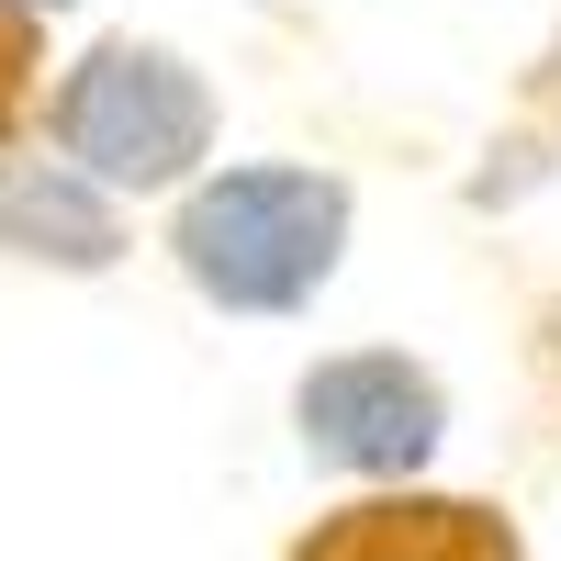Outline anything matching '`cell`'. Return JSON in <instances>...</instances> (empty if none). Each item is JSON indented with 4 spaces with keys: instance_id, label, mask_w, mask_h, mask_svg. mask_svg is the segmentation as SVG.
Here are the masks:
<instances>
[{
    "instance_id": "1",
    "label": "cell",
    "mask_w": 561,
    "mask_h": 561,
    "mask_svg": "<svg viewBox=\"0 0 561 561\" xmlns=\"http://www.w3.org/2000/svg\"><path fill=\"white\" fill-rule=\"evenodd\" d=\"M359 192L314 158H225L192 192H169V270L214 314H314L348 270Z\"/></svg>"
},
{
    "instance_id": "2",
    "label": "cell",
    "mask_w": 561,
    "mask_h": 561,
    "mask_svg": "<svg viewBox=\"0 0 561 561\" xmlns=\"http://www.w3.org/2000/svg\"><path fill=\"white\" fill-rule=\"evenodd\" d=\"M45 147L79 158L102 192L124 203H169L214 169V135H225V102L214 79L180 57L169 34H102L45 79Z\"/></svg>"
},
{
    "instance_id": "3",
    "label": "cell",
    "mask_w": 561,
    "mask_h": 561,
    "mask_svg": "<svg viewBox=\"0 0 561 561\" xmlns=\"http://www.w3.org/2000/svg\"><path fill=\"white\" fill-rule=\"evenodd\" d=\"M293 438H304L314 472L415 483L449 438V382L415 348H325L293 382Z\"/></svg>"
},
{
    "instance_id": "4",
    "label": "cell",
    "mask_w": 561,
    "mask_h": 561,
    "mask_svg": "<svg viewBox=\"0 0 561 561\" xmlns=\"http://www.w3.org/2000/svg\"><path fill=\"white\" fill-rule=\"evenodd\" d=\"M280 561H528V528L505 505H483V494L370 483L359 505H325Z\"/></svg>"
},
{
    "instance_id": "5",
    "label": "cell",
    "mask_w": 561,
    "mask_h": 561,
    "mask_svg": "<svg viewBox=\"0 0 561 561\" xmlns=\"http://www.w3.org/2000/svg\"><path fill=\"white\" fill-rule=\"evenodd\" d=\"M135 237H124V192H102L79 158H45V147H0V259L23 270H113Z\"/></svg>"
},
{
    "instance_id": "6",
    "label": "cell",
    "mask_w": 561,
    "mask_h": 561,
    "mask_svg": "<svg viewBox=\"0 0 561 561\" xmlns=\"http://www.w3.org/2000/svg\"><path fill=\"white\" fill-rule=\"evenodd\" d=\"M45 124V12L0 0V147Z\"/></svg>"
},
{
    "instance_id": "7",
    "label": "cell",
    "mask_w": 561,
    "mask_h": 561,
    "mask_svg": "<svg viewBox=\"0 0 561 561\" xmlns=\"http://www.w3.org/2000/svg\"><path fill=\"white\" fill-rule=\"evenodd\" d=\"M517 102L561 135V23H550V45H539V57H528V79H517Z\"/></svg>"
},
{
    "instance_id": "8",
    "label": "cell",
    "mask_w": 561,
    "mask_h": 561,
    "mask_svg": "<svg viewBox=\"0 0 561 561\" xmlns=\"http://www.w3.org/2000/svg\"><path fill=\"white\" fill-rule=\"evenodd\" d=\"M23 12H79V0H23Z\"/></svg>"
}]
</instances>
